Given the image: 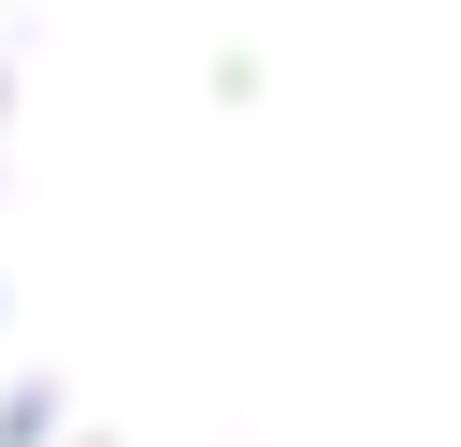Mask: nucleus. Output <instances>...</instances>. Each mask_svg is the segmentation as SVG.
<instances>
[{
  "label": "nucleus",
  "instance_id": "obj_1",
  "mask_svg": "<svg viewBox=\"0 0 461 447\" xmlns=\"http://www.w3.org/2000/svg\"><path fill=\"white\" fill-rule=\"evenodd\" d=\"M0 447H461V0H0Z\"/></svg>",
  "mask_w": 461,
  "mask_h": 447
}]
</instances>
